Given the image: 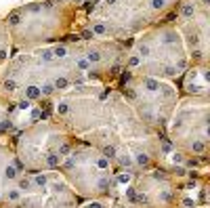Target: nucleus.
I'll return each mask as SVG.
<instances>
[{"mask_svg":"<svg viewBox=\"0 0 210 208\" xmlns=\"http://www.w3.org/2000/svg\"><path fill=\"white\" fill-rule=\"evenodd\" d=\"M48 114L103 153L120 174H137L166 162L168 145L147 128L116 84H80L46 103Z\"/></svg>","mask_w":210,"mask_h":208,"instance_id":"f257e3e1","label":"nucleus"},{"mask_svg":"<svg viewBox=\"0 0 210 208\" xmlns=\"http://www.w3.org/2000/svg\"><path fill=\"white\" fill-rule=\"evenodd\" d=\"M126 42L76 34L55 44L15 51L0 67V97L11 105L48 103L80 84H116Z\"/></svg>","mask_w":210,"mask_h":208,"instance_id":"f03ea898","label":"nucleus"},{"mask_svg":"<svg viewBox=\"0 0 210 208\" xmlns=\"http://www.w3.org/2000/svg\"><path fill=\"white\" fill-rule=\"evenodd\" d=\"M181 0H91L84 4L78 34L128 42L162 21H170Z\"/></svg>","mask_w":210,"mask_h":208,"instance_id":"7ed1b4c3","label":"nucleus"},{"mask_svg":"<svg viewBox=\"0 0 210 208\" xmlns=\"http://www.w3.org/2000/svg\"><path fill=\"white\" fill-rule=\"evenodd\" d=\"M206 189V173L162 162L153 168L130 174L122 194L137 208H189L208 204Z\"/></svg>","mask_w":210,"mask_h":208,"instance_id":"20e7f679","label":"nucleus"},{"mask_svg":"<svg viewBox=\"0 0 210 208\" xmlns=\"http://www.w3.org/2000/svg\"><path fill=\"white\" fill-rule=\"evenodd\" d=\"M84 4L78 0H32L13 9L4 23L13 40V53L55 44L78 34Z\"/></svg>","mask_w":210,"mask_h":208,"instance_id":"39448f33","label":"nucleus"},{"mask_svg":"<svg viewBox=\"0 0 210 208\" xmlns=\"http://www.w3.org/2000/svg\"><path fill=\"white\" fill-rule=\"evenodd\" d=\"M126 44L128 48H126L124 71L132 76L158 78L175 82L179 86L181 78L191 65L185 42L172 21L158 23L130 38Z\"/></svg>","mask_w":210,"mask_h":208,"instance_id":"423d86ee","label":"nucleus"},{"mask_svg":"<svg viewBox=\"0 0 210 208\" xmlns=\"http://www.w3.org/2000/svg\"><path fill=\"white\" fill-rule=\"evenodd\" d=\"M208 124L210 95H181L164 130V143L168 145L166 162L204 170L210 156Z\"/></svg>","mask_w":210,"mask_h":208,"instance_id":"0eeeda50","label":"nucleus"},{"mask_svg":"<svg viewBox=\"0 0 210 208\" xmlns=\"http://www.w3.org/2000/svg\"><path fill=\"white\" fill-rule=\"evenodd\" d=\"M9 139L23 173L27 174L57 170L76 141L67 128L48 114L46 103L44 114L27 122Z\"/></svg>","mask_w":210,"mask_h":208,"instance_id":"6e6552de","label":"nucleus"},{"mask_svg":"<svg viewBox=\"0 0 210 208\" xmlns=\"http://www.w3.org/2000/svg\"><path fill=\"white\" fill-rule=\"evenodd\" d=\"M57 173L74 189L80 202L114 196L122 191L124 183L128 181V174H120L97 147L78 139L70 147Z\"/></svg>","mask_w":210,"mask_h":208,"instance_id":"1a4fd4ad","label":"nucleus"},{"mask_svg":"<svg viewBox=\"0 0 210 208\" xmlns=\"http://www.w3.org/2000/svg\"><path fill=\"white\" fill-rule=\"evenodd\" d=\"M116 86L124 95L128 105L135 109L139 120L155 135L164 139V130L181 99V91L175 82L147 78V76H132L122 71L116 80Z\"/></svg>","mask_w":210,"mask_h":208,"instance_id":"9d476101","label":"nucleus"},{"mask_svg":"<svg viewBox=\"0 0 210 208\" xmlns=\"http://www.w3.org/2000/svg\"><path fill=\"white\" fill-rule=\"evenodd\" d=\"M189 53L191 65L208 67L210 63V2L181 0L172 19Z\"/></svg>","mask_w":210,"mask_h":208,"instance_id":"9b49d317","label":"nucleus"},{"mask_svg":"<svg viewBox=\"0 0 210 208\" xmlns=\"http://www.w3.org/2000/svg\"><path fill=\"white\" fill-rule=\"evenodd\" d=\"M80 198L74 194L65 179L57 173L23 174L19 196L9 208H78Z\"/></svg>","mask_w":210,"mask_h":208,"instance_id":"f8f14e48","label":"nucleus"},{"mask_svg":"<svg viewBox=\"0 0 210 208\" xmlns=\"http://www.w3.org/2000/svg\"><path fill=\"white\" fill-rule=\"evenodd\" d=\"M23 168L13 151L11 139H0V208H9L19 196Z\"/></svg>","mask_w":210,"mask_h":208,"instance_id":"ddd939ff","label":"nucleus"},{"mask_svg":"<svg viewBox=\"0 0 210 208\" xmlns=\"http://www.w3.org/2000/svg\"><path fill=\"white\" fill-rule=\"evenodd\" d=\"M78 208H137L128 198L122 191H118L114 196H105V198H95V200H86L80 202Z\"/></svg>","mask_w":210,"mask_h":208,"instance_id":"4468645a","label":"nucleus"},{"mask_svg":"<svg viewBox=\"0 0 210 208\" xmlns=\"http://www.w3.org/2000/svg\"><path fill=\"white\" fill-rule=\"evenodd\" d=\"M13 107L15 105L0 97V139L13 135Z\"/></svg>","mask_w":210,"mask_h":208,"instance_id":"2eb2a0df","label":"nucleus"},{"mask_svg":"<svg viewBox=\"0 0 210 208\" xmlns=\"http://www.w3.org/2000/svg\"><path fill=\"white\" fill-rule=\"evenodd\" d=\"M13 55V40L11 34H9V27L4 23V17L0 19V67L11 59Z\"/></svg>","mask_w":210,"mask_h":208,"instance_id":"dca6fc26","label":"nucleus"},{"mask_svg":"<svg viewBox=\"0 0 210 208\" xmlns=\"http://www.w3.org/2000/svg\"><path fill=\"white\" fill-rule=\"evenodd\" d=\"M189 208H210L208 204H202V206H189Z\"/></svg>","mask_w":210,"mask_h":208,"instance_id":"f3484780","label":"nucleus"}]
</instances>
